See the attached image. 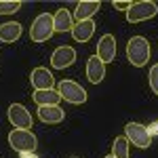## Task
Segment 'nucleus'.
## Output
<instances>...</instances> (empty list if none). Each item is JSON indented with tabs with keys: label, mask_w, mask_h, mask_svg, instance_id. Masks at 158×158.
<instances>
[{
	"label": "nucleus",
	"mask_w": 158,
	"mask_h": 158,
	"mask_svg": "<svg viewBox=\"0 0 158 158\" xmlns=\"http://www.w3.org/2000/svg\"><path fill=\"white\" fill-rule=\"evenodd\" d=\"M127 57L135 68H143L150 59V42L143 36H133L127 44Z\"/></svg>",
	"instance_id": "1"
},
{
	"label": "nucleus",
	"mask_w": 158,
	"mask_h": 158,
	"mask_svg": "<svg viewBox=\"0 0 158 158\" xmlns=\"http://www.w3.org/2000/svg\"><path fill=\"white\" fill-rule=\"evenodd\" d=\"M9 146L17 152H36L38 139L32 131H23V129H13L9 133Z\"/></svg>",
	"instance_id": "2"
},
{
	"label": "nucleus",
	"mask_w": 158,
	"mask_h": 158,
	"mask_svg": "<svg viewBox=\"0 0 158 158\" xmlns=\"http://www.w3.org/2000/svg\"><path fill=\"white\" fill-rule=\"evenodd\" d=\"M53 15L51 13H40L36 19H34V23L30 27V38L34 40V42H47L51 36H53Z\"/></svg>",
	"instance_id": "3"
},
{
	"label": "nucleus",
	"mask_w": 158,
	"mask_h": 158,
	"mask_svg": "<svg viewBox=\"0 0 158 158\" xmlns=\"http://www.w3.org/2000/svg\"><path fill=\"white\" fill-rule=\"evenodd\" d=\"M124 137L129 143H133L135 148H141V150L150 148V143H152V133L148 131V127L139 124V122H129L124 127Z\"/></svg>",
	"instance_id": "4"
},
{
	"label": "nucleus",
	"mask_w": 158,
	"mask_h": 158,
	"mask_svg": "<svg viewBox=\"0 0 158 158\" xmlns=\"http://www.w3.org/2000/svg\"><path fill=\"white\" fill-rule=\"evenodd\" d=\"M57 93L61 95V99H65V101H70L74 106H80V103H85L86 101V91L82 86L78 85L76 80H61L59 82V89H57Z\"/></svg>",
	"instance_id": "5"
},
{
	"label": "nucleus",
	"mask_w": 158,
	"mask_h": 158,
	"mask_svg": "<svg viewBox=\"0 0 158 158\" xmlns=\"http://www.w3.org/2000/svg\"><path fill=\"white\" fill-rule=\"evenodd\" d=\"M156 13H158V4H154V2H133L131 9L127 11V21L139 23V21L156 17Z\"/></svg>",
	"instance_id": "6"
},
{
	"label": "nucleus",
	"mask_w": 158,
	"mask_h": 158,
	"mask_svg": "<svg viewBox=\"0 0 158 158\" xmlns=\"http://www.w3.org/2000/svg\"><path fill=\"white\" fill-rule=\"evenodd\" d=\"M6 114H9V120H11V124L15 127V129L30 131L34 118H32V114H30L21 103H13V106H9V112H6Z\"/></svg>",
	"instance_id": "7"
},
{
	"label": "nucleus",
	"mask_w": 158,
	"mask_h": 158,
	"mask_svg": "<svg viewBox=\"0 0 158 158\" xmlns=\"http://www.w3.org/2000/svg\"><path fill=\"white\" fill-rule=\"evenodd\" d=\"M76 61V51L72 47H57L51 55V65L55 70H65Z\"/></svg>",
	"instance_id": "8"
},
{
	"label": "nucleus",
	"mask_w": 158,
	"mask_h": 158,
	"mask_svg": "<svg viewBox=\"0 0 158 158\" xmlns=\"http://www.w3.org/2000/svg\"><path fill=\"white\" fill-rule=\"evenodd\" d=\"M30 82L34 86V91H47V89H53L55 78L47 68H34V72L30 74Z\"/></svg>",
	"instance_id": "9"
},
{
	"label": "nucleus",
	"mask_w": 158,
	"mask_h": 158,
	"mask_svg": "<svg viewBox=\"0 0 158 158\" xmlns=\"http://www.w3.org/2000/svg\"><path fill=\"white\" fill-rule=\"evenodd\" d=\"M97 57L101 59V63H110L116 57V38L112 34L101 36V40L97 42Z\"/></svg>",
	"instance_id": "10"
},
{
	"label": "nucleus",
	"mask_w": 158,
	"mask_h": 158,
	"mask_svg": "<svg viewBox=\"0 0 158 158\" xmlns=\"http://www.w3.org/2000/svg\"><path fill=\"white\" fill-rule=\"evenodd\" d=\"M86 78L93 85H99L106 78V63H101V59H99L97 55L89 57V61H86Z\"/></svg>",
	"instance_id": "11"
},
{
	"label": "nucleus",
	"mask_w": 158,
	"mask_h": 158,
	"mask_svg": "<svg viewBox=\"0 0 158 158\" xmlns=\"http://www.w3.org/2000/svg\"><path fill=\"white\" fill-rule=\"evenodd\" d=\"M95 32V21L93 19H85V21H74V27H72V36L76 42H86L91 40Z\"/></svg>",
	"instance_id": "12"
},
{
	"label": "nucleus",
	"mask_w": 158,
	"mask_h": 158,
	"mask_svg": "<svg viewBox=\"0 0 158 158\" xmlns=\"http://www.w3.org/2000/svg\"><path fill=\"white\" fill-rule=\"evenodd\" d=\"M74 27V15L68 9H59L53 15V30L55 32H72Z\"/></svg>",
	"instance_id": "13"
},
{
	"label": "nucleus",
	"mask_w": 158,
	"mask_h": 158,
	"mask_svg": "<svg viewBox=\"0 0 158 158\" xmlns=\"http://www.w3.org/2000/svg\"><path fill=\"white\" fill-rule=\"evenodd\" d=\"M38 118L47 124H57L63 120V110L59 106H40L38 108Z\"/></svg>",
	"instance_id": "14"
},
{
	"label": "nucleus",
	"mask_w": 158,
	"mask_h": 158,
	"mask_svg": "<svg viewBox=\"0 0 158 158\" xmlns=\"http://www.w3.org/2000/svg\"><path fill=\"white\" fill-rule=\"evenodd\" d=\"M21 36V23L17 21H6V23L0 25V40L2 42H17Z\"/></svg>",
	"instance_id": "15"
},
{
	"label": "nucleus",
	"mask_w": 158,
	"mask_h": 158,
	"mask_svg": "<svg viewBox=\"0 0 158 158\" xmlns=\"http://www.w3.org/2000/svg\"><path fill=\"white\" fill-rule=\"evenodd\" d=\"M34 101L40 106H57L61 101V95L55 89H47V91H34Z\"/></svg>",
	"instance_id": "16"
},
{
	"label": "nucleus",
	"mask_w": 158,
	"mask_h": 158,
	"mask_svg": "<svg viewBox=\"0 0 158 158\" xmlns=\"http://www.w3.org/2000/svg\"><path fill=\"white\" fill-rule=\"evenodd\" d=\"M101 9V4L99 2H78V6H76V13H74V19L76 21H85V19H91L95 13Z\"/></svg>",
	"instance_id": "17"
},
{
	"label": "nucleus",
	"mask_w": 158,
	"mask_h": 158,
	"mask_svg": "<svg viewBox=\"0 0 158 158\" xmlns=\"http://www.w3.org/2000/svg\"><path fill=\"white\" fill-rule=\"evenodd\" d=\"M112 156L114 158H131L129 156V141L127 137H118L112 143Z\"/></svg>",
	"instance_id": "18"
},
{
	"label": "nucleus",
	"mask_w": 158,
	"mask_h": 158,
	"mask_svg": "<svg viewBox=\"0 0 158 158\" xmlns=\"http://www.w3.org/2000/svg\"><path fill=\"white\" fill-rule=\"evenodd\" d=\"M19 9H21V2L19 0H11V2L0 0V15H15Z\"/></svg>",
	"instance_id": "19"
},
{
	"label": "nucleus",
	"mask_w": 158,
	"mask_h": 158,
	"mask_svg": "<svg viewBox=\"0 0 158 158\" xmlns=\"http://www.w3.org/2000/svg\"><path fill=\"white\" fill-rule=\"evenodd\" d=\"M148 80H150V86H152L154 95H158V63H154V65L150 68V76H148Z\"/></svg>",
	"instance_id": "20"
},
{
	"label": "nucleus",
	"mask_w": 158,
	"mask_h": 158,
	"mask_svg": "<svg viewBox=\"0 0 158 158\" xmlns=\"http://www.w3.org/2000/svg\"><path fill=\"white\" fill-rule=\"evenodd\" d=\"M131 4H133V2H118V0H114V2H112V6H114L116 11H129V9H131Z\"/></svg>",
	"instance_id": "21"
},
{
	"label": "nucleus",
	"mask_w": 158,
	"mask_h": 158,
	"mask_svg": "<svg viewBox=\"0 0 158 158\" xmlns=\"http://www.w3.org/2000/svg\"><path fill=\"white\" fill-rule=\"evenodd\" d=\"M21 158H36V156H32V152H21Z\"/></svg>",
	"instance_id": "22"
},
{
	"label": "nucleus",
	"mask_w": 158,
	"mask_h": 158,
	"mask_svg": "<svg viewBox=\"0 0 158 158\" xmlns=\"http://www.w3.org/2000/svg\"><path fill=\"white\" fill-rule=\"evenodd\" d=\"M106 158H114V156H112V154H110V156H106Z\"/></svg>",
	"instance_id": "23"
}]
</instances>
